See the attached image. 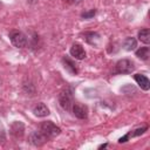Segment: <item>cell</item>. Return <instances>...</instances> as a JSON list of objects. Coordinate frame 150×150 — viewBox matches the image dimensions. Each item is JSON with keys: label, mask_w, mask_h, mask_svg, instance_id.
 Instances as JSON below:
<instances>
[{"label": "cell", "mask_w": 150, "mask_h": 150, "mask_svg": "<svg viewBox=\"0 0 150 150\" xmlns=\"http://www.w3.org/2000/svg\"><path fill=\"white\" fill-rule=\"evenodd\" d=\"M59 103L64 110H67V111L71 110V107L74 103V96H73V89L70 87L64 88L59 94Z\"/></svg>", "instance_id": "1"}, {"label": "cell", "mask_w": 150, "mask_h": 150, "mask_svg": "<svg viewBox=\"0 0 150 150\" xmlns=\"http://www.w3.org/2000/svg\"><path fill=\"white\" fill-rule=\"evenodd\" d=\"M40 131L49 139V138H53L57 135H60L61 132V129L59 127H56L53 122L50 121H45L40 124Z\"/></svg>", "instance_id": "2"}, {"label": "cell", "mask_w": 150, "mask_h": 150, "mask_svg": "<svg viewBox=\"0 0 150 150\" xmlns=\"http://www.w3.org/2000/svg\"><path fill=\"white\" fill-rule=\"evenodd\" d=\"M134 69H135L134 62L128 60V59L120 60L115 66V73L116 74H130L131 71H134Z\"/></svg>", "instance_id": "3"}, {"label": "cell", "mask_w": 150, "mask_h": 150, "mask_svg": "<svg viewBox=\"0 0 150 150\" xmlns=\"http://www.w3.org/2000/svg\"><path fill=\"white\" fill-rule=\"evenodd\" d=\"M9 39H11V42L13 43V46H15L18 48H23L27 45L26 35L19 30H12L9 33Z\"/></svg>", "instance_id": "4"}, {"label": "cell", "mask_w": 150, "mask_h": 150, "mask_svg": "<svg viewBox=\"0 0 150 150\" xmlns=\"http://www.w3.org/2000/svg\"><path fill=\"white\" fill-rule=\"evenodd\" d=\"M71 110H73V114H74L77 118L84 120V118H87V116H88V109H87V107L83 105V104H81V103H73Z\"/></svg>", "instance_id": "5"}, {"label": "cell", "mask_w": 150, "mask_h": 150, "mask_svg": "<svg viewBox=\"0 0 150 150\" xmlns=\"http://www.w3.org/2000/svg\"><path fill=\"white\" fill-rule=\"evenodd\" d=\"M29 139H30V143L34 144V145H36V146H40L43 143H46V141H48V138L40 130H36V131L32 132Z\"/></svg>", "instance_id": "6"}, {"label": "cell", "mask_w": 150, "mask_h": 150, "mask_svg": "<svg viewBox=\"0 0 150 150\" xmlns=\"http://www.w3.org/2000/svg\"><path fill=\"white\" fill-rule=\"evenodd\" d=\"M70 55L77 60H83L86 57V52L84 48L80 43H74L70 48Z\"/></svg>", "instance_id": "7"}, {"label": "cell", "mask_w": 150, "mask_h": 150, "mask_svg": "<svg viewBox=\"0 0 150 150\" xmlns=\"http://www.w3.org/2000/svg\"><path fill=\"white\" fill-rule=\"evenodd\" d=\"M83 36H84V40L91 46H98V43L101 41V36L96 32H86L83 34Z\"/></svg>", "instance_id": "8"}, {"label": "cell", "mask_w": 150, "mask_h": 150, "mask_svg": "<svg viewBox=\"0 0 150 150\" xmlns=\"http://www.w3.org/2000/svg\"><path fill=\"white\" fill-rule=\"evenodd\" d=\"M134 79H135V81L137 82V84L141 87V89H143V90H149V88H150V81H149V79H148L145 75L135 74V75H134Z\"/></svg>", "instance_id": "9"}, {"label": "cell", "mask_w": 150, "mask_h": 150, "mask_svg": "<svg viewBox=\"0 0 150 150\" xmlns=\"http://www.w3.org/2000/svg\"><path fill=\"white\" fill-rule=\"evenodd\" d=\"M33 112H34L35 116L45 117V116H48V115H49V109H48V107H47L45 103L40 102V103H38V104L33 108Z\"/></svg>", "instance_id": "10"}, {"label": "cell", "mask_w": 150, "mask_h": 150, "mask_svg": "<svg viewBox=\"0 0 150 150\" xmlns=\"http://www.w3.org/2000/svg\"><path fill=\"white\" fill-rule=\"evenodd\" d=\"M148 130V127H143V128H138V129H136V130H134L132 132H129V134H127L125 136H123V137H121L120 139H118V142L120 143H124V142H127L130 137H135V136H139V135H142L144 131H146Z\"/></svg>", "instance_id": "11"}, {"label": "cell", "mask_w": 150, "mask_h": 150, "mask_svg": "<svg viewBox=\"0 0 150 150\" xmlns=\"http://www.w3.org/2000/svg\"><path fill=\"white\" fill-rule=\"evenodd\" d=\"M62 62H63V64H64V68H66L70 74H77V73H79V69H77L76 64H75L70 59H68L67 56H64V57L62 59Z\"/></svg>", "instance_id": "12"}, {"label": "cell", "mask_w": 150, "mask_h": 150, "mask_svg": "<svg viewBox=\"0 0 150 150\" xmlns=\"http://www.w3.org/2000/svg\"><path fill=\"white\" fill-rule=\"evenodd\" d=\"M11 132L12 135H14L15 137H19V136H22L23 134V124L21 122H14L12 128H11Z\"/></svg>", "instance_id": "13"}, {"label": "cell", "mask_w": 150, "mask_h": 150, "mask_svg": "<svg viewBox=\"0 0 150 150\" xmlns=\"http://www.w3.org/2000/svg\"><path fill=\"white\" fill-rule=\"evenodd\" d=\"M123 47L125 50H134L136 47H137V41L135 38H127L124 41H123Z\"/></svg>", "instance_id": "14"}, {"label": "cell", "mask_w": 150, "mask_h": 150, "mask_svg": "<svg viewBox=\"0 0 150 150\" xmlns=\"http://www.w3.org/2000/svg\"><path fill=\"white\" fill-rule=\"evenodd\" d=\"M138 39L139 41H142L143 43L148 45L150 43V30L148 28H143L138 32Z\"/></svg>", "instance_id": "15"}, {"label": "cell", "mask_w": 150, "mask_h": 150, "mask_svg": "<svg viewBox=\"0 0 150 150\" xmlns=\"http://www.w3.org/2000/svg\"><path fill=\"white\" fill-rule=\"evenodd\" d=\"M136 56L138 59H141V60L146 61L149 59V56H150V49H149V47H141L139 49H137L136 50Z\"/></svg>", "instance_id": "16"}, {"label": "cell", "mask_w": 150, "mask_h": 150, "mask_svg": "<svg viewBox=\"0 0 150 150\" xmlns=\"http://www.w3.org/2000/svg\"><path fill=\"white\" fill-rule=\"evenodd\" d=\"M95 14H96V9H90V11H88V12L82 13V14H81V16H82L83 19H91Z\"/></svg>", "instance_id": "17"}, {"label": "cell", "mask_w": 150, "mask_h": 150, "mask_svg": "<svg viewBox=\"0 0 150 150\" xmlns=\"http://www.w3.org/2000/svg\"><path fill=\"white\" fill-rule=\"evenodd\" d=\"M68 2H70V4H79V2H81L82 0H67Z\"/></svg>", "instance_id": "18"}, {"label": "cell", "mask_w": 150, "mask_h": 150, "mask_svg": "<svg viewBox=\"0 0 150 150\" xmlns=\"http://www.w3.org/2000/svg\"><path fill=\"white\" fill-rule=\"evenodd\" d=\"M29 4H32V5H34V4H36L38 2V0H27Z\"/></svg>", "instance_id": "19"}, {"label": "cell", "mask_w": 150, "mask_h": 150, "mask_svg": "<svg viewBox=\"0 0 150 150\" xmlns=\"http://www.w3.org/2000/svg\"><path fill=\"white\" fill-rule=\"evenodd\" d=\"M105 146H107V143H105V144H102V145H100V146H98V149H102V148H105Z\"/></svg>", "instance_id": "20"}]
</instances>
